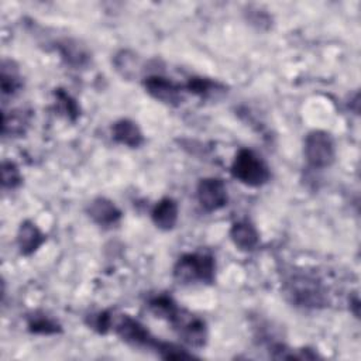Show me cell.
Listing matches in <instances>:
<instances>
[{"mask_svg":"<svg viewBox=\"0 0 361 361\" xmlns=\"http://www.w3.org/2000/svg\"><path fill=\"white\" fill-rule=\"evenodd\" d=\"M168 322L173 326L179 337L190 347H203L207 341V329L202 319L182 310L176 306V309L168 317Z\"/></svg>","mask_w":361,"mask_h":361,"instance_id":"5b68a950","label":"cell"},{"mask_svg":"<svg viewBox=\"0 0 361 361\" xmlns=\"http://www.w3.org/2000/svg\"><path fill=\"white\" fill-rule=\"evenodd\" d=\"M285 293L292 303L302 307L316 309L327 303V295L322 282L306 274L292 275L285 283Z\"/></svg>","mask_w":361,"mask_h":361,"instance_id":"6da1fadb","label":"cell"},{"mask_svg":"<svg viewBox=\"0 0 361 361\" xmlns=\"http://www.w3.org/2000/svg\"><path fill=\"white\" fill-rule=\"evenodd\" d=\"M62 58L72 66H83L87 62V54L75 42L66 41L61 47Z\"/></svg>","mask_w":361,"mask_h":361,"instance_id":"2e32d148","label":"cell"},{"mask_svg":"<svg viewBox=\"0 0 361 361\" xmlns=\"http://www.w3.org/2000/svg\"><path fill=\"white\" fill-rule=\"evenodd\" d=\"M114 324V330L118 337L133 345H142V347H154L157 348L158 340H155L149 331L142 326L138 320L133 319L131 316L121 314Z\"/></svg>","mask_w":361,"mask_h":361,"instance_id":"52a82bcc","label":"cell"},{"mask_svg":"<svg viewBox=\"0 0 361 361\" xmlns=\"http://www.w3.org/2000/svg\"><path fill=\"white\" fill-rule=\"evenodd\" d=\"M216 264L212 255L203 252H193L182 255L173 268V276L179 283L214 281Z\"/></svg>","mask_w":361,"mask_h":361,"instance_id":"7a4b0ae2","label":"cell"},{"mask_svg":"<svg viewBox=\"0 0 361 361\" xmlns=\"http://www.w3.org/2000/svg\"><path fill=\"white\" fill-rule=\"evenodd\" d=\"M186 89L193 93L197 94L200 97H216L217 93H224L226 89L223 85L209 80V79H203V78H192L188 85Z\"/></svg>","mask_w":361,"mask_h":361,"instance_id":"5bb4252c","label":"cell"},{"mask_svg":"<svg viewBox=\"0 0 361 361\" xmlns=\"http://www.w3.org/2000/svg\"><path fill=\"white\" fill-rule=\"evenodd\" d=\"M28 329L37 334H55L61 331V326L45 314H34L28 320Z\"/></svg>","mask_w":361,"mask_h":361,"instance_id":"9a60e30c","label":"cell"},{"mask_svg":"<svg viewBox=\"0 0 361 361\" xmlns=\"http://www.w3.org/2000/svg\"><path fill=\"white\" fill-rule=\"evenodd\" d=\"M305 158L313 168H327L334 162L336 145L331 135L322 130L310 131L305 138Z\"/></svg>","mask_w":361,"mask_h":361,"instance_id":"277c9868","label":"cell"},{"mask_svg":"<svg viewBox=\"0 0 361 361\" xmlns=\"http://www.w3.org/2000/svg\"><path fill=\"white\" fill-rule=\"evenodd\" d=\"M196 196L204 212H216L227 204V188L220 178H204L199 182Z\"/></svg>","mask_w":361,"mask_h":361,"instance_id":"8992f818","label":"cell"},{"mask_svg":"<svg viewBox=\"0 0 361 361\" xmlns=\"http://www.w3.org/2000/svg\"><path fill=\"white\" fill-rule=\"evenodd\" d=\"M230 237L235 247L243 251H251L258 245L259 235L255 227L248 221H237L231 226Z\"/></svg>","mask_w":361,"mask_h":361,"instance_id":"4fadbf2b","label":"cell"},{"mask_svg":"<svg viewBox=\"0 0 361 361\" xmlns=\"http://www.w3.org/2000/svg\"><path fill=\"white\" fill-rule=\"evenodd\" d=\"M45 241V235L41 230L30 220L21 223L17 234V244L20 252L24 255H31L38 250V247Z\"/></svg>","mask_w":361,"mask_h":361,"instance_id":"30bf717a","label":"cell"},{"mask_svg":"<svg viewBox=\"0 0 361 361\" xmlns=\"http://www.w3.org/2000/svg\"><path fill=\"white\" fill-rule=\"evenodd\" d=\"M145 90L165 104H179L183 100L182 87L162 76H148L144 80Z\"/></svg>","mask_w":361,"mask_h":361,"instance_id":"ba28073f","label":"cell"},{"mask_svg":"<svg viewBox=\"0 0 361 361\" xmlns=\"http://www.w3.org/2000/svg\"><path fill=\"white\" fill-rule=\"evenodd\" d=\"M55 99H56V106L59 113L72 121L76 120V117L79 116L78 103L62 89L55 90Z\"/></svg>","mask_w":361,"mask_h":361,"instance_id":"e0dca14e","label":"cell"},{"mask_svg":"<svg viewBox=\"0 0 361 361\" xmlns=\"http://www.w3.org/2000/svg\"><path fill=\"white\" fill-rule=\"evenodd\" d=\"M231 173L241 183L248 186H261L271 178L268 165L254 151L243 148L235 154L231 165Z\"/></svg>","mask_w":361,"mask_h":361,"instance_id":"3957f363","label":"cell"},{"mask_svg":"<svg viewBox=\"0 0 361 361\" xmlns=\"http://www.w3.org/2000/svg\"><path fill=\"white\" fill-rule=\"evenodd\" d=\"M87 214L94 223L103 227L114 226L121 219L120 209L106 197H97L92 200V203L87 207Z\"/></svg>","mask_w":361,"mask_h":361,"instance_id":"9c48e42d","label":"cell"},{"mask_svg":"<svg viewBox=\"0 0 361 361\" xmlns=\"http://www.w3.org/2000/svg\"><path fill=\"white\" fill-rule=\"evenodd\" d=\"M111 133H113V138L117 142L131 147V148L140 147L144 141L142 133L138 128V126L134 121L127 120V118L116 121L111 127Z\"/></svg>","mask_w":361,"mask_h":361,"instance_id":"7c38bea8","label":"cell"},{"mask_svg":"<svg viewBox=\"0 0 361 361\" xmlns=\"http://www.w3.org/2000/svg\"><path fill=\"white\" fill-rule=\"evenodd\" d=\"M154 224L161 230H172L178 221V204L171 197L159 200L151 213Z\"/></svg>","mask_w":361,"mask_h":361,"instance_id":"8fae6325","label":"cell"},{"mask_svg":"<svg viewBox=\"0 0 361 361\" xmlns=\"http://www.w3.org/2000/svg\"><path fill=\"white\" fill-rule=\"evenodd\" d=\"M89 324L99 333H106L111 326V316L107 312H100L94 314V317H92Z\"/></svg>","mask_w":361,"mask_h":361,"instance_id":"ffe728a7","label":"cell"},{"mask_svg":"<svg viewBox=\"0 0 361 361\" xmlns=\"http://www.w3.org/2000/svg\"><path fill=\"white\" fill-rule=\"evenodd\" d=\"M1 176H3V188L14 189L21 183V175L18 168L11 161H4L1 166Z\"/></svg>","mask_w":361,"mask_h":361,"instance_id":"d6986e66","label":"cell"},{"mask_svg":"<svg viewBox=\"0 0 361 361\" xmlns=\"http://www.w3.org/2000/svg\"><path fill=\"white\" fill-rule=\"evenodd\" d=\"M21 87V80L16 68L8 69L6 61L1 66V92L3 94H14Z\"/></svg>","mask_w":361,"mask_h":361,"instance_id":"ac0fdd59","label":"cell"}]
</instances>
